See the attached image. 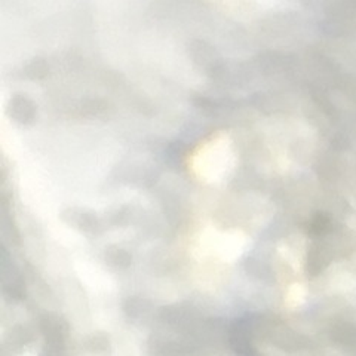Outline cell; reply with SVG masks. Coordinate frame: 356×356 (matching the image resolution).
<instances>
[{
    "mask_svg": "<svg viewBox=\"0 0 356 356\" xmlns=\"http://www.w3.org/2000/svg\"><path fill=\"white\" fill-rule=\"evenodd\" d=\"M232 149L228 137L219 135L195 153L193 168L206 180H219L230 168Z\"/></svg>",
    "mask_w": 356,
    "mask_h": 356,
    "instance_id": "cell-1",
    "label": "cell"
},
{
    "mask_svg": "<svg viewBox=\"0 0 356 356\" xmlns=\"http://www.w3.org/2000/svg\"><path fill=\"white\" fill-rule=\"evenodd\" d=\"M0 286H2L3 292L12 299L21 300L25 295L23 276L2 244H0Z\"/></svg>",
    "mask_w": 356,
    "mask_h": 356,
    "instance_id": "cell-2",
    "label": "cell"
},
{
    "mask_svg": "<svg viewBox=\"0 0 356 356\" xmlns=\"http://www.w3.org/2000/svg\"><path fill=\"white\" fill-rule=\"evenodd\" d=\"M6 116L21 126H29L38 119V104L24 94H15L5 106Z\"/></svg>",
    "mask_w": 356,
    "mask_h": 356,
    "instance_id": "cell-3",
    "label": "cell"
},
{
    "mask_svg": "<svg viewBox=\"0 0 356 356\" xmlns=\"http://www.w3.org/2000/svg\"><path fill=\"white\" fill-rule=\"evenodd\" d=\"M42 333L45 338L46 356H61L66 347V333L63 320L54 315H46L42 319Z\"/></svg>",
    "mask_w": 356,
    "mask_h": 356,
    "instance_id": "cell-4",
    "label": "cell"
},
{
    "mask_svg": "<svg viewBox=\"0 0 356 356\" xmlns=\"http://www.w3.org/2000/svg\"><path fill=\"white\" fill-rule=\"evenodd\" d=\"M63 217L68 224H72L76 229H81L83 232H88L92 229L94 217L83 210L72 208V210H67Z\"/></svg>",
    "mask_w": 356,
    "mask_h": 356,
    "instance_id": "cell-5",
    "label": "cell"
},
{
    "mask_svg": "<svg viewBox=\"0 0 356 356\" xmlns=\"http://www.w3.org/2000/svg\"><path fill=\"white\" fill-rule=\"evenodd\" d=\"M49 74V64L43 58H34L24 67V77L29 81H43Z\"/></svg>",
    "mask_w": 356,
    "mask_h": 356,
    "instance_id": "cell-6",
    "label": "cell"
}]
</instances>
